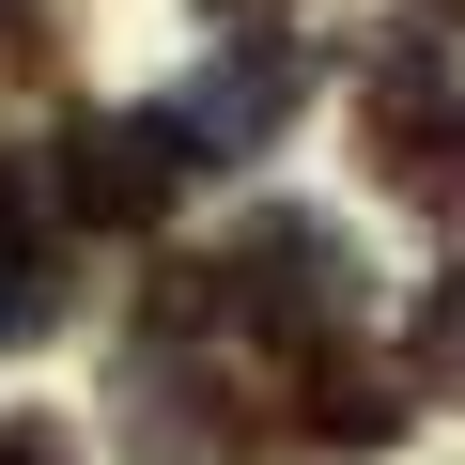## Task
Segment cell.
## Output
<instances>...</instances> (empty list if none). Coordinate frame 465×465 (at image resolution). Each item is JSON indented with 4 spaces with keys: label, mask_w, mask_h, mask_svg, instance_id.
Wrapping results in <instances>:
<instances>
[{
    "label": "cell",
    "mask_w": 465,
    "mask_h": 465,
    "mask_svg": "<svg viewBox=\"0 0 465 465\" xmlns=\"http://www.w3.org/2000/svg\"><path fill=\"white\" fill-rule=\"evenodd\" d=\"M186 311H232L249 341H341V326H357V249H341V217L264 202V217L202 264V295H186Z\"/></svg>",
    "instance_id": "obj_1"
},
{
    "label": "cell",
    "mask_w": 465,
    "mask_h": 465,
    "mask_svg": "<svg viewBox=\"0 0 465 465\" xmlns=\"http://www.w3.org/2000/svg\"><path fill=\"white\" fill-rule=\"evenodd\" d=\"M357 140H372V186H403L419 217L465 232V78H450V47H403L357 94Z\"/></svg>",
    "instance_id": "obj_2"
},
{
    "label": "cell",
    "mask_w": 465,
    "mask_h": 465,
    "mask_svg": "<svg viewBox=\"0 0 465 465\" xmlns=\"http://www.w3.org/2000/svg\"><path fill=\"white\" fill-rule=\"evenodd\" d=\"M186 171H202V155H186L171 109H109V124H78V140L47 155V202H63L78 232H155Z\"/></svg>",
    "instance_id": "obj_3"
},
{
    "label": "cell",
    "mask_w": 465,
    "mask_h": 465,
    "mask_svg": "<svg viewBox=\"0 0 465 465\" xmlns=\"http://www.w3.org/2000/svg\"><path fill=\"white\" fill-rule=\"evenodd\" d=\"M295 109H311V47H295V32H249V47H217V63L171 94L186 155H264Z\"/></svg>",
    "instance_id": "obj_4"
},
{
    "label": "cell",
    "mask_w": 465,
    "mask_h": 465,
    "mask_svg": "<svg viewBox=\"0 0 465 465\" xmlns=\"http://www.w3.org/2000/svg\"><path fill=\"white\" fill-rule=\"evenodd\" d=\"M124 419V450L140 465H232V450H249V403H232V372L217 357H124V388H109Z\"/></svg>",
    "instance_id": "obj_5"
},
{
    "label": "cell",
    "mask_w": 465,
    "mask_h": 465,
    "mask_svg": "<svg viewBox=\"0 0 465 465\" xmlns=\"http://www.w3.org/2000/svg\"><path fill=\"white\" fill-rule=\"evenodd\" d=\"M63 232H47V171H16L0 155V341H32V326H63Z\"/></svg>",
    "instance_id": "obj_6"
},
{
    "label": "cell",
    "mask_w": 465,
    "mask_h": 465,
    "mask_svg": "<svg viewBox=\"0 0 465 465\" xmlns=\"http://www.w3.org/2000/svg\"><path fill=\"white\" fill-rule=\"evenodd\" d=\"M403 388L465 403V264H450V280H419V311H403Z\"/></svg>",
    "instance_id": "obj_7"
},
{
    "label": "cell",
    "mask_w": 465,
    "mask_h": 465,
    "mask_svg": "<svg viewBox=\"0 0 465 465\" xmlns=\"http://www.w3.org/2000/svg\"><path fill=\"white\" fill-rule=\"evenodd\" d=\"M295 419H311L326 450H388V434H403V388H388V372H311Z\"/></svg>",
    "instance_id": "obj_8"
},
{
    "label": "cell",
    "mask_w": 465,
    "mask_h": 465,
    "mask_svg": "<svg viewBox=\"0 0 465 465\" xmlns=\"http://www.w3.org/2000/svg\"><path fill=\"white\" fill-rule=\"evenodd\" d=\"M0 465H78V450H63L47 419H0Z\"/></svg>",
    "instance_id": "obj_9"
}]
</instances>
